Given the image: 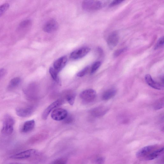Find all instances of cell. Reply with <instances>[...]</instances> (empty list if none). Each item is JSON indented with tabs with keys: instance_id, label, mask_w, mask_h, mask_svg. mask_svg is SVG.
I'll use <instances>...</instances> for the list:
<instances>
[{
	"instance_id": "1",
	"label": "cell",
	"mask_w": 164,
	"mask_h": 164,
	"mask_svg": "<svg viewBox=\"0 0 164 164\" xmlns=\"http://www.w3.org/2000/svg\"><path fill=\"white\" fill-rule=\"evenodd\" d=\"M15 123V120L9 114L6 115L3 120L2 133L6 135L11 134L13 131Z\"/></svg>"
},
{
	"instance_id": "2",
	"label": "cell",
	"mask_w": 164,
	"mask_h": 164,
	"mask_svg": "<svg viewBox=\"0 0 164 164\" xmlns=\"http://www.w3.org/2000/svg\"><path fill=\"white\" fill-rule=\"evenodd\" d=\"M80 98L84 101L91 102L93 101L97 97V93L92 89H88L82 92L80 95Z\"/></svg>"
},
{
	"instance_id": "3",
	"label": "cell",
	"mask_w": 164,
	"mask_h": 164,
	"mask_svg": "<svg viewBox=\"0 0 164 164\" xmlns=\"http://www.w3.org/2000/svg\"><path fill=\"white\" fill-rule=\"evenodd\" d=\"M102 6L101 3L99 1H85L82 3L83 8L87 10H97L100 8Z\"/></svg>"
},
{
	"instance_id": "4",
	"label": "cell",
	"mask_w": 164,
	"mask_h": 164,
	"mask_svg": "<svg viewBox=\"0 0 164 164\" xmlns=\"http://www.w3.org/2000/svg\"><path fill=\"white\" fill-rule=\"evenodd\" d=\"M68 116L67 111L64 109L58 108L55 109L51 114L52 118L54 120L59 121L65 119Z\"/></svg>"
},
{
	"instance_id": "5",
	"label": "cell",
	"mask_w": 164,
	"mask_h": 164,
	"mask_svg": "<svg viewBox=\"0 0 164 164\" xmlns=\"http://www.w3.org/2000/svg\"><path fill=\"white\" fill-rule=\"evenodd\" d=\"M90 50V49L87 47H81L72 52L70 54V58L73 59H80L86 55Z\"/></svg>"
},
{
	"instance_id": "6",
	"label": "cell",
	"mask_w": 164,
	"mask_h": 164,
	"mask_svg": "<svg viewBox=\"0 0 164 164\" xmlns=\"http://www.w3.org/2000/svg\"><path fill=\"white\" fill-rule=\"evenodd\" d=\"M36 153L35 149H31L11 156L10 158L16 159H26L35 155Z\"/></svg>"
},
{
	"instance_id": "7",
	"label": "cell",
	"mask_w": 164,
	"mask_h": 164,
	"mask_svg": "<svg viewBox=\"0 0 164 164\" xmlns=\"http://www.w3.org/2000/svg\"><path fill=\"white\" fill-rule=\"evenodd\" d=\"M58 28V24L56 20L51 19L47 22L43 27V30L47 33H51L56 31Z\"/></svg>"
},
{
	"instance_id": "8",
	"label": "cell",
	"mask_w": 164,
	"mask_h": 164,
	"mask_svg": "<svg viewBox=\"0 0 164 164\" xmlns=\"http://www.w3.org/2000/svg\"><path fill=\"white\" fill-rule=\"evenodd\" d=\"M119 36L118 33L114 32L108 36L107 40L108 46L111 49H113L117 46L119 41Z\"/></svg>"
},
{
	"instance_id": "9",
	"label": "cell",
	"mask_w": 164,
	"mask_h": 164,
	"mask_svg": "<svg viewBox=\"0 0 164 164\" xmlns=\"http://www.w3.org/2000/svg\"><path fill=\"white\" fill-rule=\"evenodd\" d=\"M145 80L147 84L150 87L156 90H162L163 88V85L155 81L151 76L147 74L145 76Z\"/></svg>"
},
{
	"instance_id": "10",
	"label": "cell",
	"mask_w": 164,
	"mask_h": 164,
	"mask_svg": "<svg viewBox=\"0 0 164 164\" xmlns=\"http://www.w3.org/2000/svg\"><path fill=\"white\" fill-rule=\"evenodd\" d=\"M63 103V101L61 100H58L54 101L48 107L44 112L43 114V118L44 120L47 119L50 112L53 109L61 105Z\"/></svg>"
},
{
	"instance_id": "11",
	"label": "cell",
	"mask_w": 164,
	"mask_h": 164,
	"mask_svg": "<svg viewBox=\"0 0 164 164\" xmlns=\"http://www.w3.org/2000/svg\"><path fill=\"white\" fill-rule=\"evenodd\" d=\"M33 112V108L31 107L18 108L16 109L17 114L20 117H29Z\"/></svg>"
},
{
	"instance_id": "12",
	"label": "cell",
	"mask_w": 164,
	"mask_h": 164,
	"mask_svg": "<svg viewBox=\"0 0 164 164\" xmlns=\"http://www.w3.org/2000/svg\"><path fill=\"white\" fill-rule=\"evenodd\" d=\"M67 61V59L66 57H61L54 62L53 68L58 73L65 66Z\"/></svg>"
},
{
	"instance_id": "13",
	"label": "cell",
	"mask_w": 164,
	"mask_h": 164,
	"mask_svg": "<svg viewBox=\"0 0 164 164\" xmlns=\"http://www.w3.org/2000/svg\"><path fill=\"white\" fill-rule=\"evenodd\" d=\"M154 146H146L141 149L136 154V156L138 158H143L147 156L152 152L154 149Z\"/></svg>"
},
{
	"instance_id": "14",
	"label": "cell",
	"mask_w": 164,
	"mask_h": 164,
	"mask_svg": "<svg viewBox=\"0 0 164 164\" xmlns=\"http://www.w3.org/2000/svg\"><path fill=\"white\" fill-rule=\"evenodd\" d=\"M107 109L104 106H99L93 109L91 111L92 115L95 117H100L105 115Z\"/></svg>"
},
{
	"instance_id": "15",
	"label": "cell",
	"mask_w": 164,
	"mask_h": 164,
	"mask_svg": "<svg viewBox=\"0 0 164 164\" xmlns=\"http://www.w3.org/2000/svg\"><path fill=\"white\" fill-rule=\"evenodd\" d=\"M35 122L34 120L27 121L24 123L22 129V131L24 133L29 132L35 127Z\"/></svg>"
},
{
	"instance_id": "16",
	"label": "cell",
	"mask_w": 164,
	"mask_h": 164,
	"mask_svg": "<svg viewBox=\"0 0 164 164\" xmlns=\"http://www.w3.org/2000/svg\"><path fill=\"white\" fill-rule=\"evenodd\" d=\"M163 148H162L159 149L157 150L150 153L146 156V159L147 160H151L157 158L160 155L161 153L163 152Z\"/></svg>"
},
{
	"instance_id": "17",
	"label": "cell",
	"mask_w": 164,
	"mask_h": 164,
	"mask_svg": "<svg viewBox=\"0 0 164 164\" xmlns=\"http://www.w3.org/2000/svg\"><path fill=\"white\" fill-rule=\"evenodd\" d=\"M117 93V90L114 88H111L106 91L102 95V99L104 100L110 99L115 96Z\"/></svg>"
},
{
	"instance_id": "18",
	"label": "cell",
	"mask_w": 164,
	"mask_h": 164,
	"mask_svg": "<svg viewBox=\"0 0 164 164\" xmlns=\"http://www.w3.org/2000/svg\"><path fill=\"white\" fill-rule=\"evenodd\" d=\"M20 79L18 77L12 79L8 86V89L9 90H12L17 88L20 84Z\"/></svg>"
},
{
	"instance_id": "19",
	"label": "cell",
	"mask_w": 164,
	"mask_h": 164,
	"mask_svg": "<svg viewBox=\"0 0 164 164\" xmlns=\"http://www.w3.org/2000/svg\"><path fill=\"white\" fill-rule=\"evenodd\" d=\"M164 100L163 98L157 100L154 104V107L156 110H159L162 108L164 106Z\"/></svg>"
},
{
	"instance_id": "20",
	"label": "cell",
	"mask_w": 164,
	"mask_h": 164,
	"mask_svg": "<svg viewBox=\"0 0 164 164\" xmlns=\"http://www.w3.org/2000/svg\"><path fill=\"white\" fill-rule=\"evenodd\" d=\"M49 71L51 76L53 79L59 83V81L58 76V73L52 67L50 68Z\"/></svg>"
},
{
	"instance_id": "21",
	"label": "cell",
	"mask_w": 164,
	"mask_h": 164,
	"mask_svg": "<svg viewBox=\"0 0 164 164\" xmlns=\"http://www.w3.org/2000/svg\"><path fill=\"white\" fill-rule=\"evenodd\" d=\"M10 5L9 3H5L0 6V17L9 8Z\"/></svg>"
},
{
	"instance_id": "22",
	"label": "cell",
	"mask_w": 164,
	"mask_h": 164,
	"mask_svg": "<svg viewBox=\"0 0 164 164\" xmlns=\"http://www.w3.org/2000/svg\"><path fill=\"white\" fill-rule=\"evenodd\" d=\"M101 65L100 61H97L95 63L92 65L91 70V74H93L98 70Z\"/></svg>"
},
{
	"instance_id": "23",
	"label": "cell",
	"mask_w": 164,
	"mask_h": 164,
	"mask_svg": "<svg viewBox=\"0 0 164 164\" xmlns=\"http://www.w3.org/2000/svg\"><path fill=\"white\" fill-rule=\"evenodd\" d=\"M76 95L74 94L68 95L66 97V99L69 103L71 105H73L74 103Z\"/></svg>"
},
{
	"instance_id": "24",
	"label": "cell",
	"mask_w": 164,
	"mask_h": 164,
	"mask_svg": "<svg viewBox=\"0 0 164 164\" xmlns=\"http://www.w3.org/2000/svg\"><path fill=\"white\" fill-rule=\"evenodd\" d=\"M31 24V20H24L22 23H20L19 26L20 28H24L30 25Z\"/></svg>"
},
{
	"instance_id": "25",
	"label": "cell",
	"mask_w": 164,
	"mask_h": 164,
	"mask_svg": "<svg viewBox=\"0 0 164 164\" xmlns=\"http://www.w3.org/2000/svg\"><path fill=\"white\" fill-rule=\"evenodd\" d=\"M89 67L87 66L84 69L78 73L77 74V76L79 77H83L88 72Z\"/></svg>"
},
{
	"instance_id": "26",
	"label": "cell",
	"mask_w": 164,
	"mask_h": 164,
	"mask_svg": "<svg viewBox=\"0 0 164 164\" xmlns=\"http://www.w3.org/2000/svg\"><path fill=\"white\" fill-rule=\"evenodd\" d=\"M163 44L164 38L163 37H161L159 39L158 43H157L155 46V49L156 50L160 48L163 46Z\"/></svg>"
},
{
	"instance_id": "27",
	"label": "cell",
	"mask_w": 164,
	"mask_h": 164,
	"mask_svg": "<svg viewBox=\"0 0 164 164\" xmlns=\"http://www.w3.org/2000/svg\"><path fill=\"white\" fill-rule=\"evenodd\" d=\"M126 50V48H124L116 51L114 53V56L115 57L119 56L122 53L125 51Z\"/></svg>"
},
{
	"instance_id": "28",
	"label": "cell",
	"mask_w": 164,
	"mask_h": 164,
	"mask_svg": "<svg viewBox=\"0 0 164 164\" xmlns=\"http://www.w3.org/2000/svg\"><path fill=\"white\" fill-rule=\"evenodd\" d=\"M105 161V159L102 157L99 158L95 161V164H102Z\"/></svg>"
},
{
	"instance_id": "29",
	"label": "cell",
	"mask_w": 164,
	"mask_h": 164,
	"mask_svg": "<svg viewBox=\"0 0 164 164\" xmlns=\"http://www.w3.org/2000/svg\"><path fill=\"white\" fill-rule=\"evenodd\" d=\"M123 1H113L110 5H109V6L110 7H112L114 6H117L118 5H119L123 2Z\"/></svg>"
},
{
	"instance_id": "30",
	"label": "cell",
	"mask_w": 164,
	"mask_h": 164,
	"mask_svg": "<svg viewBox=\"0 0 164 164\" xmlns=\"http://www.w3.org/2000/svg\"><path fill=\"white\" fill-rule=\"evenodd\" d=\"M6 73V70L2 68L0 69V80H1L4 76Z\"/></svg>"
},
{
	"instance_id": "31",
	"label": "cell",
	"mask_w": 164,
	"mask_h": 164,
	"mask_svg": "<svg viewBox=\"0 0 164 164\" xmlns=\"http://www.w3.org/2000/svg\"><path fill=\"white\" fill-rule=\"evenodd\" d=\"M67 117L65 119V120H66V121H65L66 122H67V123H69V122H70L72 121V118L70 117H69V118H68V117Z\"/></svg>"
},
{
	"instance_id": "32",
	"label": "cell",
	"mask_w": 164,
	"mask_h": 164,
	"mask_svg": "<svg viewBox=\"0 0 164 164\" xmlns=\"http://www.w3.org/2000/svg\"><path fill=\"white\" fill-rule=\"evenodd\" d=\"M9 164H21L20 163H12Z\"/></svg>"
},
{
	"instance_id": "33",
	"label": "cell",
	"mask_w": 164,
	"mask_h": 164,
	"mask_svg": "<svg viewBox=\"0 0 164 164\" xmlns=\"http://www.w3.org/2000/svg\"><path fill=\"white\" fill-rule=\"evenodd\" d=\"M59 164H65L64 163H61Z\"/></svg>"
}]
</instances>
